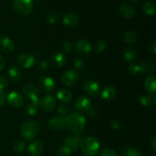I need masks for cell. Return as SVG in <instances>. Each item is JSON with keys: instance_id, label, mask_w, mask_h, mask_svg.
<instances>
[{"instance_id": "obj_39", "label": "cell", "mask_w": 156, "mask_h": 156, "mask_svg": "<svg viewBox=\"0 0 156 156\" xmlns=\"http://www.w3.org/2000/svg\"><path fill=\"white\" fill-rule=\"evenodd\" d=\"M100 156H119L118 154L111 149H102L100 153Z\"/></svg>"}, {"instance_id": "obj_47", "label": "cell", "mask_w": 156, "mask_h": 156, "mask_svg": "<svg viewBox=\"0 0 156 156\" xmlns=\"http://www.w3.org/2000/svg\"><path fill=\"white\" fill-rule=\"evenodd\" d=\"M130 1H132L133 2H138L141 1V0H130Z\"/></svg>"}, {"instance_id": "obj_28", "label": "cell", "mask_w": 156, "mask_h": 156, "mask_svg": "<svg viewBox=\"0 0 156 156\" xmlns=\"http://www.w3.org/2000/svg\"><path fill=\"white\" fill-rule=\"evenodd\" d=\"M140 102L143 106L150 107L152 104H155V96L152 98L151 94H143L140 98Z\"/></svg>"}, {"instance_id": "obj_17", "label": "cell", "mask_w": 156, "mask_h": 156, "mask_svg": "<svg viewBox=\"0 0 156 156\" xmlns=\"http://www.w3.org/2000/svg\"><path fill=\"white\" fill-rule=\"evenodd\" d=\"M65 118L62 117H53L49 121V127L50 129L55 131L61 130L65 127Z\"/></svg>"}, {"instance_id": "obj_23", "label": "cell", "mask_w": 156, "mask_h": 156, "mask_svg": "<svg viewBox=\"0 0 156 156\" xmlns=\"http://www.w3.org/2000/svg\"><path fill=\"white\" fill-rule=\"evenodd\" d=\"M7 73L11 80L14 81V82H18V81L21 80V72L16 66L12 65L9 66L8 69Z\"/></svg>"}, {"instance_id": "obj_19", "label": "cell", "mask_w": 156, "mask_h": 156, "mask_svg": "<svg viewBox=\"0 0 156 156\" xmlns=\"http://www.w3.org/2000/svg\"><path fill=\"white\" fill-rule=\"evenodd\" d=\"M51 64L54 68L63 66L66 62V56L62 53H56L51 56Z\"/></svg>"}, {"instance_id": "obj_7", "label": "cell", "mask_w": 156, "mask_h": 156, "mask_svg": "<svg viewBox=\"0 0 156 156\" xmlns=\"http://www.w3.org/2000/svg\"><path fill=\"white\" fill-rule=\"evenodd\" d=\"M79 80V75L75 70H68L62 74L61 81L66 86L71 87L76 85Z\"/></svg>"}, {"instance_id": "obj_3", "label": "cell", "mask_w": 156, "mask_h": 156, "mask_svg": "<svg viewBox=\"0 0 156 156\" xmlns=\"http://www.w3.org/2000/svg\"><path fill=\"white\" fill-rule=\"evenodd\" d=\"M40 129L41 127L37 122L35 120H29L23 123L20 133L24 140L30 141L36 138L40 133Z\"/></svg>"}, {"instance_id": "obj_49", "label": "cell", "mask_w": 156, "mask_h": 156, "mask_svg": "<svg viewBox=\"0 0 156 156\" xmlns=\"http://www.w3.org/2000/svg\"><path fill=\"white\" fill-rule=\"evenodd\" d=\"M36 1H39V0H36Z\"/></svg>"}, {"instance_id": "obj_12", "label": "cell", "mask_w": 156, "mask_h": 156, "mask_svg": "<svg viewBox=\"0 0 156 156\" xmlns=\"http://www.w3.org/2000/svg\"><path fill=\"white\" fill-rule=\"evenodd\" d=\"M91 106H92L91 100L89 98L85 95L79 97L74 104L75 108L79 110V111H82V112L89 111L91 110Z\"/></svg>"}, {"instance_id": "obj_40", "label": "cell", "mask_w": 156, "mask_h": 156, "mask_svg": "<svg viewBox=\"0 0 156 156\" xmlns=\"http://www.w3.org/2000/svg\"><path fill=\"white\" fill-rule=\"evenodd\" d=\"M37 68L41 71H46L48 69V62L44 59H41L37 62Z\"/></svg>"}, {"instance_id": "obj_6", "label": "cell", "mask_w": 156, "mask_h": 156, "mask_svg": "<svg viewBox=\"0 0 156 156\" xmlns=\"http://www.w3.org/2000/svg\"><path fill=\"white\" fill-rule=\"evenodd\" d=\"M22 92L27 98L30 99L31 102L39 103L40 91L33 84H27L22 88Z\"/></svg>"}, {"instance_id": "obj_29", "label": "cell", "mask_w": 156, "mask_h": 156, "mask_svg": "<svg viewBox=\"0 0 156 156\" xmlns=\"http://www.w3.org/2000/svg\"><path fill=\"white\" fill-rule=\"evenodd\" d=\"M138 39L136 33L132 30H129L125 32L124 34V41L125 42L129 44H135Z\"/></svg>"}, {"instance_id": "obj_42", "label": "cell", "mask_w": 156, "mask_h": 156, "mask_svg": "<svg viewBox=\"0 0 156 156\" xmlns=\"http://www.w3.org/2000/svg\"><path fill=\"white\" fill-rule=\"evenodd\" d=\"M111 127L115 130H119L121 129V123L117 120H113L111 122Z\"/></svg>"}, {"instance_id": "obj_25", "label": "cell", "mask_w": 156, "mask_h": 156, "mask_svg": "<svg viewBox=\"0 0 156 156\" xmlns=\"http://www.w3.org/2000/svg\"><path fill=\"white\" fill-rule=\"evenodd\" d=\"M117 95V89L113 86H107L101 91V98L105 100H112Z\"/></svg>"}, {"instance_id": "obj_13", "label": "cell", "mask_w": 156, "mask_h": 156, "mask_svg": "<svg viewBox=\"0 0 156 156\" xmlns=\"http://www.w3.org/2000/svg\"><path fill=\"white\" fill-rule=\"evenodd\" d=\"M7 101L11 107L15 108H19L24 105V98L20 93L17 91H12L7 97Z\"/></svg>"}, {"instance_id": "obj_48", "label": "cell", "mask_w": 156, "mask_h": 156, "mask_svg": "<svg viewBox=\"0 0 156 156\" xmlns=\"http://www.w3.org/2000/svg\"><path fill=\"white\" fill-rule=\"evenodd\" d=\"M59 156H67V155H62V154H59Z\"/></svg>"}, {"instance_id": "obj_32", "label": "cell", "mask_w": 156, "mask_h": 156, "mask_svg": "<svg viewBox=\"0 0 156 156\" xmlns=\"http://www.w3.org/2000/svg\"><path fill=\"white\" fill-rule=\"evenodd\" d=\"M26 147V143L24 140H18L13 144V149L17 152H22Z\"/></svg>"}, {"instance_id": "obj_16", "label": "cell", "mask_w": 156, "mask_h": 156, "mask_svg": "<svg viewBox=\"0 0 156 156\" xmlns=\"http://www.w3.org/2000/svg\"><path fill=\"white\" fill-rule=\"evenodd\" d=\"M44 151V145L40 140L32 142L27 148V152L30 156H40Z\"/></svg>"}, {"instance_id": "obj_30", "label": "cell", "mask_w": 156, "mask_h": 156, "mask_svg": "<svg viewBox=\"0 0 156 156\" xmlns=\"http://www.w3.org/2000/svg\"><path fill=\"white\" fill-rule=\"evenodd\" d=\"M143 11L144 12V13L146 15H149V16H152L154 15L155 13V4L152 2H146L143 4Z\"/></svg>"}, {"instance_id": "obj_5", "label": "cell", "mask_w": 156, "mask_h": 156, "mask_svg": "<svg viewBox=\"0 0 156 156\" xmlns=\"http://www.w3.org/2000/svg\"><path fill=\"white\" fill-rule=\"evenodd\" d=\"M13 8L21 15H30L34 9L33 0H13Z\"/></svg>"}, {"instance_id": "obj_9", "label": "cell", "mask_w": 156, "mask_h": 156, "mask_svg": "<svg viewBox=\"0 0 156 156\" xmlns=\"http://www.w3.org/2000/svg\"><path fill=\"white\" fill-rule=\"evenodd\" d=\"M18 62L24 69H30L34 66L35 57L28 53H23L18 56Z\"/></svg>"}, {"instance_id": "obj_18", "label": "cell", "mask_w": 156, "mask_h": 156, "mask_svg": "<svg viewBox=\"0 0 156 156\" xmlns=\"http://www.w3.org/2000/svg\"><path fill=\"white\" fill-rule=\"evenodd\" d=\"M76 50L79 53L83 54H88L92 50V46L91 43L85 39H80L76 42Z\"/></svg>"}, {"instance_id": "obj_27", "label": "cell", "mask_w": 156, "mask_h": 156, "mask_svg": "<svg viewBox=\"0 0 156 156\" xmlns=\"http://www.w3.org/2000/svg\"><path fill=\"white\" fill-rule=\"evenodd\" d=\"M122 155L123 156H140L141 155V151L138 148L131 147V146H126L123 148L122 150Z\"/></svg>"}, {"instance_id": "obj_1", "label": "cell", "mask_w": 156, "mask_h": 156, "mask_svg": "<svg viewBox=\"0 0 156 156\" xmlns=\"http://www.w3.org/2000/svg\"><path fill=\"white\" fill-rule=\"evenodd\" d=\"M65 124L73 133L79 135L85 129L86 120L81 113L73 112L65 118Z\"/></svg>"}, {"instance_id": "obj_21", "label": "cell", "mask_w": 156, "mask_h": 156, "mask_svg": "<svg viewBox=\"0 0 156 156\" xmlns=\"http://www.w3.org/2000/svg\"><path fill=\"white\" fill-rule=\"evenodd\" d=\"M140 68V73L144 75L151 74L155 69V65L152 61H144L139 64Z\"/></svg>"}, {"instance_id": "obj_24", "label": "cell", "mask_w": 156, "mask_h": 156, "mask_svg": "<svg viewBox=\"0 0 156 156\" xmlns=\"http://www.w3.org/2000/svg\"><path fill=\"white\" fill-rule=\"evenodd\" d=\"M123 57L124 59L129 63H133L136 62L138 58V53H137L136 50L133 47H128L124 52L123 54Z\"/></svg>"}, {"instance_id": "obj_35", "label": "cell", "mask_w": 156, "mask_h": 156, "mask_svg": "<svg viewBox=\"0 0 156 156\" xmlns=\"http://www.w3.org/2000/svg\"><path fill=\"white\" fill-rule=\"evenodd\" d=\"M58 18H59V16H58L57 14H56L55 12H49V13H47V15H46L45 20L47 22L49 23V24H54L57 21Z\"/></svg>"}, {"instance_id": "obj_10", "label": "cell", "mask_w": 156, "mask_h": 156, "mask_svg": "<svg viewBox=\"0 0 156 156\" xmlns=\"http://www.w3.org/2000/svg\"><path fill=\"white\" fill-rule=\"evenodd\" d=\"M39 106H41L43 111L46 112H50L54 109L56 106V99L51 94L44 96L39 101Z\"/></svg>"}, {"instance_id": "obj_22", "label": "cell", "mask_w": 156, "mask_h": 156, "mask_svg": "<svg viewBox=\"0 0 156 156\" xmlns=\"http://www.w3.org/2000/svg\"><path fill=\"white\" fill-rule=\"evenodd\" d=\"M145 88L149 94L155 95L156 93V77L155 76H150L146 78L145 81Z\"/></svg>"}, {"instance_id": "obj_4", "label": "cell", "mask_w": 156, "mask_h": 156, "mask_svg": "<svg viewBox=\"0 0 156 156\" xmlns=\"http://www.w3.org/2000/svg\"><path fill=\"white\" fill-rule=\"evenodd\" d=\"M82 137L79 135H72L67 137L62 146L59 149V154L69 156L76 152L79 148Z\"/></svg>"}, {"instance_id": "obj_8", "label": "cell", "mask_w": 156, "mask_h": 156, "mask_svg": "<svg viewBox=\"0 0 156 156\" xmlns=\"http://www.w3.org/2000/svg\"><path fill=\"white\" fill-rule=\"evenodd\" d=\"M83 88L85 92L91 97H97L101 93V87L99 84L92 79H87L84 82Z\"/></svg>"}, {"instance_id": "obj_20", "label": "cell", "mask_w": 156, "mask_h": 156, "mask_svg": "<svg viewBox=\"0 0 156 156\" xmlns=\"http://www.w3.org/2000/svg\"><path fill=\"white\" fill-rule=\"evenodd\" d=\"M79 22V17L76 14L69 12L62 18V24L66 27H74Z\"/></svg>"}, {"instance_id": "obj_26", "label": "cell", "mask_w": 156, "mask_h": 156, "mask_svg": "<svg viewBox=\"0 0 156 156\" xmlns=\"http://www.w3.org/2000/svg\"><path fill=\"white\" fill-rule=\"evenodd\" d=\"M56 97L62 103H69L71 101L73 94L69 90L60 89L56 93Z\"/></svg>"}, {"instance_id": "obj_34", "label": "cell", "mask_w": 156, "mask_h": 156, "mask_svg": "<svg viewBox=\"0 0 156 156\" xmlns=\"http://www.w3.org/2000/svg\"><path fill=\"white\" fill-rule=\"evenodd\" d=\"M57 112L60 114V117H66L68 116L69 112V108L65 104H61L58 106Z\"/></svg>"}, {"instance_id": "obj_37", "label": "cell", "mask_w": 156, "mask_h": 156, "mask_svg": "<svg viewBox=\"0 0 156 156\" xmlns=\"http://www.w3.org/2000/svg\"><path fill=\"white\" fill-rule=\"evenodd\" d=\"M127 71L132 76H137L139 74H141L140 73V68L139 64H132V65H129L127 68Z\"/></svg>"}, {"instance_id": "obj_33", "label": "cell", "mask_w": 156, "mask_h": 156, "mask_svg": "<svg viewBox=\"0 0 156 156\" xmlns=\"http://www.w3.org/2000/svg\"><path fill=\"white\" fill-rule=\"evenodd\" d=\"M107 48V43L106 41L104 40H99L96 42L95 45H94V50L97 53H103Z\"/></svg>"}, {"instance_id": "obj_36", "label": "cell", "mask_w": 156, "mask_h": 156, "mask_svg": "<svg viewBox=\"0 0 156 156\" xmlns=\"http://www.w3.org/2000/svg\"><path fill=\"white\" fill-rule=\"evenodd\" d=\"M73 65L76 69L79 70V71H82L85 68V63H84L83 60L81 58H75L73 61Z\"/></svg>"}, {"instance_id": "obj_14", "label": "cell", "mask_w": 156, "mask_h": 156, "mask_svg": "<svg viewBox=\"0 0 156 156\" xmlns=\"http://www.w3.org/2000/svg\"><path fill=\"white\" fill-rule=\"evenodd\" d=\"M135 8L129 3L123 2L119 7V13L120 16L125 19H130L135 15Z\"/></svg>"}, {"instance_id": "obj_2", "label": "cell", "mask_w": 156, "mask_h": 156, "mask_svg": "<svg viewBox=\"0 0 156 156\" xmlns=\"http://www.w3.org/2000/svg\"><path fill=\"white\" fill-rule=\"evenodd\" d=\"M79 146L82 153L87 156L95 155L100 149V143L98 140L92 136L84 138L81 140Z\"/></svg>"}, {"instance_id": "obj_45", "label": "cell", "mask_w": 156, "mask_h": 156, "mask_svg": "<svg viewBox=\"0 0 156 156\" xmlns=\"http://www.w3.org/2000/svg\"><path fill=\"white\" fill-rule=\"evenodd\" d=\"M149 50H150V52L153 55L155 54V53H156V44H155V42H152V44L149 45Z\"/></svg>"}, {"instance_id": "obj_15", "label": "cell", "mask_w": 156, "mask_h": 156, "mask_svg": "<svg viewBox=\"0 0 156 156\" xmlns=\"http://www.w3.org/2000/svg\"><path fill=\"white\" fill-rule=\"evenodd\" d=\"M0 50L5 53H12L15 50V44L12 39L6 36L0 37Z\"/></svg>"}, {"instance_id": "obj_31", "label": "cell", "mask_w": 156, "mask_h": 156, "mask_svg": "<svg viewBox=\"0 0 156 156\" xmlns=\"http://www.w3.org/2000/svg\"><path fill=\"white\" fill-rule=\"evenodd\" d=\"M39 103H35V102H30V104L27 105L25 108V111L28 115L34 116L37 113Z\"/></svg>"}, {"instance_id": "obj_41", "label": "cell", "mask_w": 156, "mask_h": 156, "mask_svg": "<svg viewBox=\"0 0 156 156\" xmlns=\"http://www.w3.org/2000/svg\"><path fill=\"white\" fill-rule=\"evenodd\" d=\"M9 85V81L4 76H0V90H4Z\"/></svg>"}, {"instance_id": "obj_38", "label": "cell", "mask_w": 156, "mask_h": 156, "mask_svg": "<svg viewBox=\"0 0 156 156\" xmlns=\"http://www.w3.org/2000/svg\"><path fill=\"white\" fill-rule=\"evenodd\" d=\"M73 49V44L71 41H65L62 44V50L65 53H69Z\"/></svg>"}, {"instance_id": "obj_43", "label": "cell", "mask_w": 156, "mask_h": 156, "mask_svg": "<svg viewBox=\"0 0 156 156\" xmlns=\"http://www.w3.org/2000/svg\"><path fill=\"white\" fill-rule=\"evenodd\" d=\"M149 146H150L151 149H152V151L155 152L156 150V136H153L151 138L150 142H149Z\"/></svg>"}, {"instance_id": "obj_11", "label": "cell", "mask_w": 156, "mask_h": 156, "mask_svg": "<svg viewBox=\"0 0 156 156\" xmlns=\"http://www.w3.org/2000/svg\"><path fill=\"white\" fill-rule=\"evenodd\" d=\"M38 84H39L40 88L44 92L53 91L56 88L55 81L51 77H49V76H44L40 78L39 81H38Z\"/></svg>"}, {"instance_id": "obj_46", "label": "cell", "mask_w": 156, "mask_h": 156, "mask_svg": "<svg viewBox=\"0 0 156 156\" xmlns=\"http://www.w3.org/2000/svg\"><path fill=\"white\" fill-rule=\"evenodd\" d=\"M4 66H5V60H4V58L0 55V72L4 68Z\"/></svg>"}, {"instance_id": "obj_44", "label": "cell", "mask_w": 156, "mask_h": 156, "mask_svg": "<svg viewBox=\"0 0 156 156\" xmlns=\"http://www.w3.org/2000/svg\"><path fill=\"white\" fill-rule=\"evenodd\" d=\"M5 99L6 96L5 91L3 90H0V107L4 105L5 102Z\"/></svg>"}]
</instances>
